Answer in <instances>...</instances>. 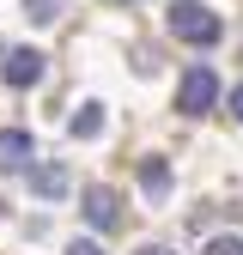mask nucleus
I'll return each instance as SVG.
<instances>
[{
  "instance_id": "nucleus-9",
  "label": "nucleus",
  "mask_w": 243,
  "mask_h": 255,
  "mask_svg": "<svg viewBox=\"0 0 243 255\" xmlns=\"http://www.w3.org/2000/svg\"><path fill=\"white\" fill-rule=\"evenodd\" d=\"M24 18H30V24H49V18H61V0H24Z\"/></svg>"
},
{
  "instance_id": "nucleus-12",
  "label": "nucleus",
  "mask_w": 243,
  "mask_h": 255,
  "mask_svg": "<svg viewBox=\"0 0 243 255\" xmlns=\"http://www.w3.org/2000/svg\"><path fill=\"white\" fill-rule=\"evenodd\" d=\"M231 116H237V122H243V85H237V91H231Z\"/></svg>"
},
{
  "instance_id": "nucleus-1",
  "label": "nucleus",
  "mask_w": 243,
  "mask_h": 255,
  "mask_svg": "<svg viewBox=\"0 0 243 255\" xmlns=\"http://www.w3.org/2000/svg\"><path fill=\"white\" fill-rule=\"evenodd\" d=\"M164 24H170V37H176V43H195V49H207V43H219V37H225V18H219V12H207L201 0H176V6L164 12Z\"/></svg>"
},
{
  "instance_id": "nucleus-11",
  "label": "nucleus",
  "mask_w": 243,
  "mask_h": 255,
  "mask_svg": "<svg viewBox=\"0 0 243 255\" xmlns=\"http://www.w3.org/2000/svg\"><path fill=\"white\" fill-rule=\"evenodd\" d=\"M67 255H104V249H98V243H73Z\"/></svg>"
},
{
  "instance_id": "nucleus-13",
  "label": "nucleus",
  "mask_w": 243,
  "mask_h": 255,
  "mask_svg": "<svg viewBox=\"0 0 243 255\" xmlns=\"http://www.w3.org/2000/svg\"><path fill=\"white\" fill-rule=\"evenodd\" d=\"M140 255H170V249H164V243H146V249H140Z\"/></svg>"
},
{
  "instance_id": "nucleus-10",
  "label": "nucleus",
  "mask_w": 243,
  "mask_h": 255,
  "mask_svg": "<svg viewBox=\"0 0 243 255\" xmlns=\"http://www.w3.org/2000/svg\"><path fill=\"white\" fill-rule=\"evenodd\" d=\"M207 255H243V237H213Z\"/></svg>"
},
{
  "instance_id": "nucleus-6",
  "label": "nucleus",
  "mask_w": 243,
  "mask_h": 255,
  "mask_svg": "<svg viewBox=\"0 0 243 255\" xmlns=\"http://www.w3.org/2000/svg\"><path fill=\"white\" fill-rule=\"evenodd\" d=\"M30 188H37L43 201H61V195H67V164H61V158L37 164V170H30Z\"/></svg>"
},
{
  "instance_id": "nucleus-3",
  "label": "nucleus",
  "mask_w": 243,
  "mask_h": 255,
  "mask_svg": "<svg viewBox=\"0 0 243 255\" xmlns=\"http://www.w3.org/2000/svg\"><path fill=\"white\" fill-rule=\"evenodd\" d=\"M79 213H85L98 231H116V225H122V201H116V188H104V182H91L85 195H79Z\"/></svg>"
},
{
  "instance_id": "nucleus-5",
  "label": "nucleus",
  "mask_w": 243,
  "mask_h": 255,
  "mask_svg": "<svg viewBox=\"0 0 243 255\" xmlns=\"http://www.w3.org/2000/svg\"><path fill=\"white\" fill-rule=\"evenodd\" d=\"M30 158H37V146H30L24 128H0V176H6V170H24Z\"/></svg>"
},
{
  "instance_id": "nucleus-7",
  "label": "nucleus",
  "mask_w": 243,
  "mask_h": 255,
  "mask_svg": "<svg viewBox=\"0 0 243 255\" xmlns=\"http://www.w3.org/2000/svg\"><path fill=\"white\" fill-rule=\"evenodd\" d=\"M67 134H73V140H98V134H104V110H98V104H79V110L67 116Z\"/></svg>"
},
{
  "instance_id": "nucleus-2",
  "label": "nucleus",
  "mask_w": 243,
  "mask_h": 255,
  "mask_svg": "<svg viewBox=\"0 0 243 255\" xmlns=\"http://www.w3.org/2000/svg\"><path fill=\"white\" fill-rule=\"evenodd\" d=\"M213 104H219V73H213L207 61H195V67L182 73V85H176V110L182 116H207Z\"/></svg>"
},
{
  "instance_id": "nucleus-4",
  "label": "nucleus",
  "mask_w": 243,
  "mask_h": 255,
  "mask_svg": "<svg viewBox=\"0 0 243 255\" xmlns=\"http://www.w3.org/2000/svg\"><path fill=\"white\" fill-rule=\"evenodd\" d=\"M0 79H6V85H37L43 79V55L37 49H6V55H0Z\"/></svg>"
},
{
  "instance_id": "nucleus-8",
  "label": "nucleus",
  "mask_w": 243,
  "mask_h": 255,
  "mask_svg": "<svg viewBox=\"0 0 243 255\" xmlns=\"http://www.w3.org/2000/svg\"><path fill=\"white\" fill-rule=\"evenodd\" d=\"M140 182H146V195H164V188H170V170H164V158H146V164H140Z\"/></svg>"
}]
</instances>
